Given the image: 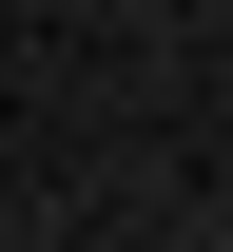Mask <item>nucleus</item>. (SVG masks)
I'll list each match as a JSON object with an SVG mask.
<instances>
[{
  "instance_id": "nucleus-1",
  "label": "nucleus",
  "mask_w": 233,
  "mask_h": 252,
  "mask_svg": "<svg viewBox=\"0 0 233 252\" xmlns=\"http://www.w3.org/2000/svg\"><path fill=\"white\" fill-rule=\"evenodd\" d=\"M195 252H214V233H195Z\"/></svg>"
}]
</instances>
